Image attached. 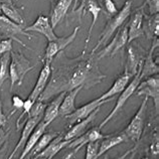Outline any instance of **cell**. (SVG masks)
I'll return each instance as SVG.
<instances>
[{"mask_svg": "<svg viewBox=\"0 0 159 159\" xmlns=\"http://www.w3.org/2000/svg\"><path fill=\"white\" fill-rule=\"evenodd\" d=\"M23 104H24V101L18 95H14L13 97H12V105H13L14 110L21 109L23 107Z\"/></svg>", "mask_w": 159, "mask_h": 159, "instance_id": "cell-34", "label": "cell"}, {"mask_svg": "<svg viewBox=\"0 0 159 159\" xmlns=\"http://www.w3.org/2000/svg\"><path fill=\"white\" fill-rule=\"evenodd\" d=\"M84 89L83 87H79L74 89L72 91H69L66 92L64 99H62L61 104V107H60V111H58V116H61V117H66L76 110V98L78 94Z\"/></svg>", "mask_w": 159, "mask_h": 159, "instance_id": "cell-21", "label": "cell"}, {"mask_svg": "<svg viewBox=\"0 0 159 159\" xmlns=\"http://www.w3.org/2000/svg\"><path fill=\"white\" fill-rule=\"evenodd\" d=\"M7 122V118L5 114L3 113V109H2V103H1V99H0V127H4Z\"/></svg>", "mask_w": 159, "mask_h": 159, "instance_id": "cell-35", "label": "cell"}, {"mask_svg": "<svg viewBox=\"0 0 159 159\" xmlns=\"http://www.w3.org/2000/svg\"><path fill=\"white\" fill-rule=\"evenodd\" d=\"M149 98L144 97L139 109L137 110L136 114L133 116L130 123L127 125V127L124 129L123 133L128 138V140H131L137 143L140 140L142 133L144 130L145 119H146V111H147V103Z\"/></svg>", "mask_w": 159, "mask_h": 159, "instance_id": "cell-4", "label": "cell"}, {"mask_svg": "<svg viewBox=\"0 0 159 159\" xmlns=\"http://www.w3.org/2000/svg\"><path fill=\"white\" fill-rule=\"evenodd\" d=\"M135 149H136V146L135 147H133V148H131V149H129V150H127L126 152H125L124 154H122V155H120L119 157H117V158H115V159H127L128 158V156L130 155V154L132 153V152H134L135 151ZM103 159H111L110 157H109L107 154H106V156L104 157Z\"/></svg>", "mask_w": 159, "mask_h": 159, "instance_id": "cell-36", "label": "cell"}, {"mask_svg": "<svg viewBox=\"0 0 159 159\" xmlns=\"http://www.w3.org/2000/svg\"><path fill=\"white\" fill-rule=\"evenodd\" d=\"M104 4H105V8L109 14L114 15L118 12V9L116 7V4L113 0H104Z\"/></svg>", "mask_w": 159, "mask_h": 159, "instance_id": "cell-33", "label": "cell"}, {"mask_svg": "<svg viewBox=\"0 0 159 159\" xmlns=\"http://www.w3.org/2000/svg\"><path fill=\"white\" fill-rule=\"evenodd\" d=\"M6 138H7V135L5 131L3 130L2 127H0V148L2 147V145L4 144V142L6 141Z\"/></svg>", "mask_w": 159, "mask_h": 159, "instance_id": "cell-37", "label": "cell"}, {"mask_svg": "<svg viewBox=\"0 0 159 159\" xmlns=\"http://www.w3.org/2000/svg\"><path fill=\"white\" fill-rule=\"evenodd\" d=\"M108 135H104L101 133L99 128H92L90 130H87L81 136L72 140V142L66 146V148L74 149V152L77 153L83 146H85L89 143H93V142H98L99 140H102L106 138Z\"/></svg>", "mask_w": 159, "mask_h": 159, "instance_id": "cell-12", "label": "cell"}, {"mask_svg": "<svg viewBox=\"0 0 159 159\" xmlns=\"http://www.w3.org/2000/svg\"><path fill=\"white\" fill-rule=\"evenodd\" d=\"M48 126L45 125L43 121L36 125V127L34 128V130L32 131V133L30 134V136L27 139L25 145H24V149L21 152V155H20L19 159H25L27 154L30 152V150L33 148V146L36 144V142L39 140V138L43 136V134L45 133V130H47Z\"/></svg>", "mask_w": 159, "mask_h": 159, "instance_id": "cell-25", "label": "cell"}, {"mask_svg": "<svg viewBox=\"0 0 159 159\" xmlns=\"http://www.w3.org/2000/svg\"><path fill=\"white\" fill-rule=\"evenodd\" d=\"M132 3H133V0H127V1L125 2L124 6L122 7V9L117 12L116 14L113 15L111 18H109L105 28L103 29L101 35L99 37L97 43H96L94 48L92 49L91 54H95V52H97L102 45H105V43H107L109 39L113 36L114 32H116L123 24H125L126 20L131 14Z\"/></svg>", "mask_w": 159, "mask_h": 159, "instance_id": "cell-2", "label": "cell"}, {"mask_svg": "<svg viewBox=\"0 0 159 159\" xmlns=\"http://www.w3.org/2000/svg\"><path fill=\"white\" fill-rule=\"evenodd\" d=\"M133 95L144 96L146 98H151L153 100L154 106H155V112L158 114V112H159V77H158V74L146 78L145 81H141Z\"/></svg>", "mask_w": 159, "mask_h": 159, "instance_id": "cell-7", "label": "cell"}, {"mask_svg": "<svg viewBox=\"0 0 159 159\" xmlns=\"http://www.w3.org/2000/svg\"><path fill=\"white\" fill-rule=\"evenodd\" d=\"M78 3H79V0H74V11H76V10H77Z\"/></svg>", "mask_w": 159, "mask_h": 159, "instance_id": "cell-39", "label": "cell"}, {"mask_svg": "<svg viewBox=\"0 0 159 159\" xmlns=\"http://www.w3.org/2000/svg\"><path fill=\"white\" fill-rule=\"evenodd\" d=\"M112 100H113V98H109V99L101 101V100H99V98H98V99L94 100V101H92L90 103H87L84 106L76 109L72 114L66 116V121H68V125H73L75 123H78V122H80V121L86 119L87 117H89L92 113L96 110V109L101 108L104 104L111 102Z\"/></svg>", "mask_w": 159, "mask_h": 159, "instance_id": "cell-9", "label": "cell"}, {"mask_svg": "<svg viewBox=\"0 0 159 159\" xmlns=\"http://www.w3.org/2000/svg\"><path fill=\"white\" fill-rule=\"evenodd\" d=\"M140 82H141V79H140V70H139V72L133 77L132 81H130V83L128 84L127 87L120 93V96L118 97V99H117L116 104H115L114 108H113V110L110 112V114H109L106 118L102 121L101 124H100V126H99L100 130H101L104 126H106V125L110 122V121L114 118L117 114H118L119 111L123 108V106L126 104V102L128 101V100L130 99L131 96H133L134 92L136 91L137 87L140 84Z\"/></svg>", "mask_w": 159, "mask_h": 159, "instance_id": "cell-6", "label": "cell"}, {"mask_svg": "<svg viewBox=\"0 0 159 159\" xmlns=\"http://www.w3.org/2000/svg\"><path fill=\"white\" fill-rule=\"evenodd\" d=\"M159 15L154 14L147 19V36L148 39H158V30H159Z\"/></svg>", "mask_w": 159, "mask_h": 159, "instance_id": "cell-29", "label": "cell"}, {"mask_svg": "<svg viewBox=\"0 0 159 159\" xmlns=\"http://www.w3.org/2000/svg\"><path fill=\"white\" fill-rule=\"evenodd\" d=\"M81 56L76 58H68L64 53H57L60 65L52 69L49 81L44 91L37 99L39 102H45L61 93H66L79 87L91 89L101 83L106 76L98 66V61L94 54Z\"/></svg>", "mask_w": 159, "mask_h": 159, "instance_id": "cell-1", "label": "cell"}, {"mask_svg": "<svg viewBox=\"0 0 159 159\" xmlns=\"http://www.w3.org/2000/svg\"><path fill=\"white\" fill-rule=\"evenodd\" d=\"M145 3L149 7L150 15L157 14L159 11V0H145Z\"/></svg>", "mask_w": 159, "mask_h": 159, "instance_id": "cell-32", "label": "cell"}, {"mask_svg": "<svg viewBox=\"0 0 159 159\" xmlns=\"http://www.w3.org/2000/svg\"><path fill=\"white\" fill-rule=\"evenodd\" d=\"M131 79L133 78L130 75L126 72H124L122 75H120V76L116 79V81L112 85V87L106 92V93H104L101 97L99 98V100L103 101V100H106L109 98H114V96H116L117 94H120L121 92L127 87L128 84L130 83Z\"/></svg>", "mask_w": 159, "mask_h": 159, "instance_id": "cell-23", "label": "cell"}, {"mask_svg": "<svg viewBox=\"0 0 159 159\" xmlns=\"http://www.w3.org/2000/svg\"><path fill=\"white\" fill-rule=\"evenodd\" d=\"M12 51V39H6L0 41V54L10 52Z\"/></svg>", "mask_w": 159, "mask_h": 159, "instance_id": "cell-31", "label": "cell"}, {"mask_svg": "<svg viewBox=\"0 0 159 159\" xmlns=\"http://www.w3.org/2000/svg\"><path fill=\"white\" fill-rule=\"evenodd\" d=\"M0 32H1L2 34L6 35L8 39H10L12 40H17V43L23 45L24 48H27L25 43H23L21 40L18 39L17 37H16V35H18V34L25 35L29 37V39L32 37L31 34H29L28 32H25L23 30L22 25L13 22L9 18H7L5 15H1V14H0Z\"/></svg>", "mask_w": 159, "mask_h": 159, "instance_id": "cell-10", "label": "cell"}, {"mask_svg": "<svg viewBox=\"0 0 159 159\" xmlns=\"http://www.w3.org/2000/svg\"><path fill=\"white\" fill-rule=\"evenodd\" d=\"M126 141H128V138L125 136V134L123 132L119 134H111V135H108L106 138H104L103 141L99 145L98 158L103 156L104 154H106L111 148L115 147V146Z\"/></svg>", "mask_w": 159, "mask_h": 159, "instance_id": "cell-24", "label": "cell"}, {"mask_svg": "<svg viewBox=\"0 0 159 159\" xmlns=\"http://www.w3.org/2000/svg\"><path fill=\"white\" fill-rule=\"evenodd\" d=\"M142 159H149V158H148V157H143Z\"/></svg>", "mask_w": 159, "mask_h": 159, "instance_id": "cell-40", "label": "cell"}, {"mask_svg": "<svg viewBox=\"0 0 159 159\" xmlns=\"http://www.w3.org/2000/svg\"><path fill=\"white\" fill-rule=\"evenodd\" d=\"M75 153L74 151L73 152H70V153H68V154H66V155L62 157L61 159H76V157H75Z\"/></svg>", "mask_w": 159, "mask_h": 159, "instance_id": "cell-38", "label": "cell"}, {"mask_svg": "<svg viewBox=\"0 0 159 159\" xmlns=\"http://www.w3.org/2000/svg\"><path fill=\"white\" fill-rule=\"evenodd\" d=\"M143 17H144V5L137 8L135 12L131 15L128 25V41L130 44L134 39L143 34Z\"/></svg>", "mask_w": 159, "mask_h": 159, "instance_id": "cell-13", "label": "cell"}, {"mask_svg": "<svg viewBox=\"0 0 159 159\" xmlns=\"http://www.w3.org/2000/svg\"><path fill=\"white\" fill-rule=\"evenodd\" d=\"M83 11V15H85L87 12H90L92 14V17H93V20H92V23H91V26L89 28V31H88V34H87V39H86V43H85V48H84V52H87V48H88V44L90 43V39H91V35H92V31L95 27V24L96 21L98 19V16L99 13L101 12L102 8L100 6V4L98 2V0H83L82 4H81V7L79 8V11Z\"/></svg>", "mask_w": 159, "mask_h": 159, "instance_id": "cell-14", "label": "cell"}, {"mask_svg": "<svg viewBox=\"0 0 159 159\" xmlns=\"http://www.w3.org/2000/svg\"><path fill=\"white\" fill-rule=\"evenodd\" d=\"M41 120H43V116H35V117L27 118L26 123L24 124V127L22 129L21 136L19 138V141L17 142V144L15 145L13 151L11 152L10 156L8 157V159H12L15 156V154L17 153V151L20 148L24 147V145H25L27 139L29 138V136H30V134L32 133V131L34 130V128L36 127V125L39 124Z\"/></svg>", "mask_w": 159, "mask_h": 159, "instance_id": "cell-17", "label": "cell"}, {"mask_svg": "<svg viewBox=\"0 0 159 159\" xmlns=\"http://www.w3.org/2000/svg\"><path fill=\"white\" fill-rule=\"evenodd\" d=\"M61 133H57V132H48V133H43V136L39 138V140L36 142V144L33 146V148L30 150V152L27 154V156L29 158L33 157L36 154H39V152H41L43 150L47 147V146L51 143V142L57 138Z\"/></svg>", "mask_w": 159, "mask_h": 159, "instance_id": "cell-27", "label": "cell"}, {"mask_svg": "<svg viewBox=\"0 0 159 159\" xmlns=\"http://www.w3.org/2000/svg\"><path fill=\"white\" fill-rule=\"evenodd\" d=\"M51 74H52V64L48 61H44L43 69L40 70L39 76L36 80L35 85L33 87L31 93L28 96V99H30L33 102L37 101V99H39V97L44 91L45 87L48 85L49 78H51Z\"/></svg>", "mask_w": 159, "mask_h": 159, "instance_id": "cell-15", "label": "cell"}, {"mask_svg": "<svg viewBox=\"0 0 159 159\" xmlns=\"http://www.w3.org/2000/svg\"><path fill=\"white\" fill-rule=\"evenodd\" d=\"M0 88H1V87H0Z\"/></svg>", "mask_w": 159, "mask_h": 159, "instance_id": "cell-41", "label": "cell"}, {"mask_svg": "<svg viewBox=\"0 0 159 159\" xmlns=\"http://www.w3.org/2000/svg\"><path fill=\"white\" fill-rule=\"evenodd\" d=\"M99 111H100V108L96 109V110L92 113L89 117H87L86 119H84L82 121H80V122L76 123L75 126L70 127V130L66 132L64 136H62V139L64 140H73V139H75V138L81 136L82 134L85 133L87 131L88 127H89V125L95 120L96 116L98 115Z\"/></svg>", "mask_w": 159, "mask_h": 159, "instance_id": "cell-19", "label": "cell"}, {"mask_svg": "<svg viewBox=\"0 0 159 159\" xmlns=\"http://www.w3.org/2000/svg\"><path fill=\"white\" fill-rule=\"evenodd\" d=\"M23 30L25 32L35 31V32L41 33V34L47 37V39L48 41H52L58 37L56 33L53 32V28L52 26L49 17H48V16H45L43 14H39V16H37L35 21L33 22L31 25L23 28Z\"/></svg>", "mask_w": 159, "mask_h": 159, "instance_id": "cell-11", "label": "cell"}, {"mask_svg": "<svg viewBox=\"0 0 159 159\" xmlns=\"http://www.w3.org/2000/svg\"><path fill=\"white\" fill-rule=\"evenodd\" d=\"M98 142H93V143L87 144L85 159H98Z\"/></svg>", "mask_w": 159, "mask_h": 159, "instance_id": "cell-30", "label": "cell"}, {"mask_svg": "<svg viewBox=\"0 0 159 159\" xmlns=\"http://www.w3.org/2000/svg\"><path fill=\"white\" fill-rule=\"evenodd\" d=\"M80 27H81L80 25L75 27L74 31L68 36L57 37V39H54L52 41H48V43L47 45V48H45V52H44L43 62L48 61L52 64L53 57H56L57 53L61 52L66 48H68L69 45L72 43L75 39H76V37L78 35V32L80 30Z\"/></svg>", "mask_w": 159, "mask_h": 159, "instance_id": "cell-8", "label": "cell"}, {"mask_svg": "<svg viewBox=\"0 0 159 159\" xmlns=\"http://www.w3.org/2000/svg\"><path fill=\"white\" fill-rule=\"evenodd\" d=\"M33 69L34 66H31L30 61L21 52L11 51L9 65L10 91L13 90L15 85H17V87L21 86L27 73Z\"/></svg>", "mask_w": 159, "mask_h": 159, "instance_id": "cell-3", "label": "cell"}, {"mask_svg": "<svg viewBox=\"0 0 159 159\" xmlns=\"http://www.w3.org/2000/svg\"><path fill=\"white\" fill-rule=\"evenodd\" d=\"M128 41V25L123 24V27H120L115 36L111 39V41L107 45L104 47L103 49L94 54L96 60L100 61L104 57H112L121 51Z\"/></svg>", "mask_w": 159, "mask_h": 159, "instance_id": "cell-5", "label": "cell"}, {"mask_svg": "<svg viewBox=\"0 0 159 159\" xmlns=\"http://www.w3.org/2000/svg\"><path fill=\"white\" fill-rule=\"evenodd\" d=\"M66 93H61L57 96L54 97L52 101L48 104V105L45 107L44 112H43V122L48 126L51 125L56 118L58 116V111H60V107L62 99H64Z\"/></svg>", "mask_w": 159, "mask_h": 159, "instance_id": "cell-22", "label": "cell"}, {"mask_svg": "<svg viewBox=\"0 0 159 159\" xmlns=\"http://www.w3.org/2000/svg\"><path fill=\"white\" fill-rule=\"evenodd\" d=\"M127 52L128 56H127V61H126V65H125L124 72L128 73L133 78L141 70V66L143 61L141 60V56L139 54V52H138V51L133 45L129 44Z\"/></svg>", "mask_w": 159, "mask_h": 159, "instance_id": "cell-20", "label": "cell"}, {"mask_svg": "<svg viewBox=\"0 0 159 159\" xmlns=\"http://www.w3.org/2000/svg\"><path fill=\"white\" fill-rule=\"evenodd\" d=\"M74 0H52V8L49 12V20L54 28L66 17L70 4Z\"/></svg>", "mask_w": 159, "mask_h": 159, "instance_id": "cell-16", "label": "cell"}, {"mask_svg": "<svg viewBox=\"0 0 159 159\" xmlns=\"http://www.w3.org/2000/svg\"><path fill=\"white\" fill-rule=\"evenodd\" d=\"M157 47H158V39H154L152 47H151V48H150L147 57H146L145 61L142 62L141 70H140V79H141V81H143V79H146L148 77L153 76V75L158 74L159 68H158V66L156 65V62L154 61V60H153V52Z\"/></svg>", "mask_w": 159, "mask_h": 159, "instance_id": "cell-18", "label": "cell"}, {"mask_svg": "<svg viewBox=\"0 0 159 159\" xmlns=\"http://www.w3.org/2000/svg\"><path fill=\"white\" fill-rule=\"evenodd\" d=\"M0 9L2 10L3 15H5L7 18H9L15 23L23 25L24 19L22 15L15 8L14 4L12 3L11 0H2V1H0Z\"/></svg>", "mask_w": 159, "mask_h": 159, "instance_id": "cell-26", "label": "cell"}, {"mask_svg": "<svg viewBox=\"0 0 159 159\" xmlns=\"http://www.w3.org/2000/svg\"><path fill=\"white\" fill-rule=\"evenodd\" d=\"M10 52H6L0 57V87L9 77Z\"/></svg>", "mask_w": 159, "mask_h": 159, "instance_id": "cell-28", "label": "cell"}]
</instances>
